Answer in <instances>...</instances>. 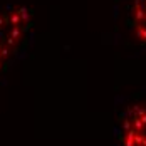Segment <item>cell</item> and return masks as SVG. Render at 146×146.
I'll list each match as a JSON object with an SVG mask.
<instances>
[{"label":"cell","mask_w":146,"mask_h":146,"mask_svg":"<svg viewBox=\"0 0 146 146\" xmlns=\"http://www.w3.org/2000/svg\"><path fill=\"white\" fill-rule=\"evenodd\" d=\"M29 29L30 19L24 9H0V72H3L22 50Z\"/></svg>","instance_id":"cell-1"},{"label":"cell","mask_w":146,"mask_h":146,"mask_svg":"<svg viewBox=\"0 0 146 146\" xmlns=\"http://www.w3.org/2000/svg\"><path fill=\"white\" fill-rule=\"evenodd\" d=\"M134 17L139 37L146 39V0H134Z\"/></svg>","instance_id":"cell-3"},{"label":"cell","mask_w":146,"mask_h":146,"mask_svg":"<svg viewBox=\"0 0 146 146\" xmlns=\"http://www.w3.org/2000/svg\"><path fill=\"white\" fill-rule=\"evenodd\" d=\"M119 146H146V108H134L121 119Z\"/></svg>","instance_id":"cell-2"}]
</instances>
